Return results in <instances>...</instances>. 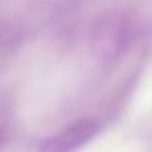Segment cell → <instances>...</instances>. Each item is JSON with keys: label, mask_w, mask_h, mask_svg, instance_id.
Returning a JSON list of instances; mask_svg holds the SVG:
<instances>
[{"label": "cell", "mask_w": 152, "mask_h": 152, "mask_svg": "<svg viewBox=\"0 0 152 152\" xmlns=\"http://www.w3.org/2000/svg\"><path fill=\"white\" fill-rule=\"evenodd\" d=\"M132 39V25L124 15L110 13L95 23L90 33V53L102 62H111L123 56Z\"/></svg>", "instance_id": "6da1fadb"}, {"label": "cell", "mask_w": 152, "mask_h": 152, "mask_svg": "<svg viewBox=\"0 0 152 152\" xmlns=\"http://www.w3.org/2000/svg\"><path fill=\"white\" fill-rule=\"evenodd\" d=\"M98 132L95 119L83 118L69 124L62 131L56 132L49 139H44L38 145V152H75L88 144Z\"/></svg>", "instance_id": "7a4b0ae2"}]
</instances>
